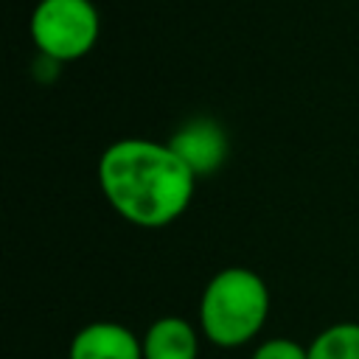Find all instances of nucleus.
<instances>
[{"instance_id": "1", "label": "nucleus", "mask_w": 359, "mask_h": 359, "mask_svg": "<svg viewBox=\"0 0 359 359\" xmlns=\"http://www.w3.org/2000/svg\"><path fill=\"white\" fill-rule=\"evenodd\" d=\"M98 188L107 205L129 224L157 230L174 224L191 205L196 174L168 140L121 137L98 157Z\"/></svg>"}, {"instance_id": "2", "label": "nucleus", "mask_w": 359, "mask_h": 359, "mask_svg": "<svg viewBox=\"0 0 359 359\" xmlns=\"http://www.w3.org/2000/svg\"><path fill=\"white\" fill-rule=\"evenodd\" d=\"M269 320V286L247 266L219 269L199 294L196 325L216 348L250 345Z\"/></svg>"}, {"instance_id": "3", "label": "nucleus", "mask_w": 359, "mask_h": 359, "mask_svg": "<svg viewBox=\"0 0 359 359\" xmlns=\"http://www.w3.org/2000/svg\"><path fill=\"white\" fill-rule=\"evenodd\" d=\"M28 31L36 56L70 65L98 45L101 14L93 0H36Z\"/></svg>"}, {"instance_id": "4", "label": "nucleus", "mask_w": 359, "mask_h": 359, "mask_svg": "<svg viewBox=\"0 0 359 359\" xmlns=\"http://www.w3.org/2000/svg\"><path fill=\"white\" fill-rule=\"evenodd\" d=\"M168 146L180 154V160L199 177H210L216 174L230 154V137L227 129L208 115H196L188 118L171 137Z\"/></svg>"}, {"instance_id": "5", "label": "nucleus", "mask_w": 359, "mask_h": 359, "mask_svg": "<svg viewBox=\"0 0 359 359\" xmlns=\"http://www.w3.org/2000/svg\"><path fill=\"white\" fill-rule=\"evenodd\" d=\"M67 359H143V342L123 323L95 320L73 334Z\"/></svg>"}, {"instance_id": "6", "label": "nucleus", "mask_w": 359, "mask_h": 359, "mask_svg": "<svg viewBox=\"0 0 359 359\" xmlns=\"http://www.w3.org/2000/svg\"><path fill=\"white\" fill-rule=\"evenodd\" d=\"M199 325L185 317H157L146 325L140 337L143 359H199Z\"/></svg>"}, {"instance_id": "7", "label": "nucleus", "mask_w": 359, "mask_h": 359, "mask_svg": "<svg viewBox=\"0 0 359 359\" xmlns=\"http://www.w3.org/2000/svg\"><path fill=\"white\" fill-rule=\"evenodd\" d=\"M309 359H359V323H331L309 342Z\"/></svg>"}, {"instance_id": "8", "label": "nucleus", "mask_w": 359, "mask_h": 359, "mask_svg": "<svg viewBox=\"0 0 359 359\" xmlns=\"http://www.w3.org/2000/svg\"><path fill=\"white\" fill-rule=\"evenodd\" d=\"M250 359H309V345L289 337H269L252 348Z\"/></svg>"}]
</instances>
